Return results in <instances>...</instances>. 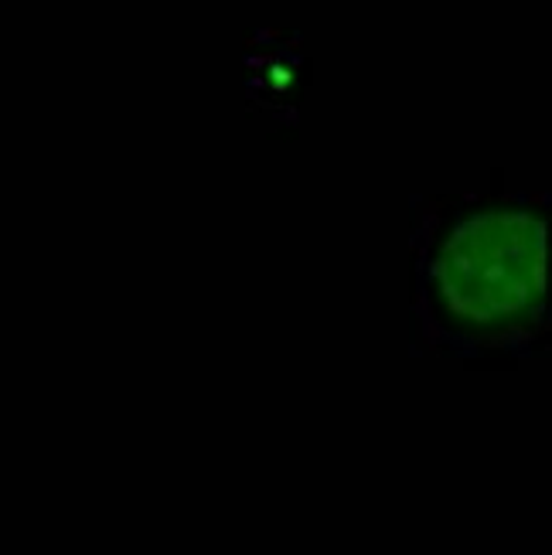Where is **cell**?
Returning a JSON list of instances; mask_svg holds the SVG:
<instances>
[{
  "mask_svg": "<svg viewBox=\"0 0 552 555\" xmlns=\"http://www.w3.org/2000/svg\"><path fill=\"white\" fill-rule=\"evenodd\" d=\"M545 191L413 198V351L464 369H515L545 354Z\"/></svg>",
  "mask_w": 552,
  "mask_h": 555,
  "instance_id": "1",
  "label": "cell"
}]
</instances>
